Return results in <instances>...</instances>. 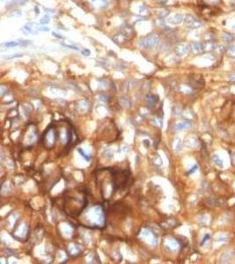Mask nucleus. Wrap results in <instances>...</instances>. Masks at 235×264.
<instances>
[{
  "instance_id": "nucleus-33",
  "label": "nucleus",
  "mask_w": 235,
  "mask_h": 264,
  "mask_svg": "<svg viewBox=\"0 0 235 264\" xmlns=\"http://www.w3.org/2000/svg\"><path fill=\"white\" fill-rule=\"evenodd\" d=\"M157 1L159 3V4H162V5H164V4H166V3H168L169 2V0H157Z\"/></svg>"
},
{
  "instance_id": "nucleus-11",
  "label": "nucleus",
  "mask_w": 235,
  "mask_h": 264,
  "mask_svg": "<svg viewBox=\"0 0 235 264\" xmlns=\"http://www.w3.org/2000/svg\"><path fill=\"white\" fill-rule=\"evenodd\" d=\"M190 125H191V123L188 121L181 122H178L175 125V130H183V129H188L190 127Z\"/></svg>"
},
{
  "instance_id": "nucleus-35",
  "label": "nucleus",
  "mask_w": 235,
  "mask_h": 264,
  "mask_svg": "<svg viewBox=\"0 0 235 264\" xmlns=\"http://www.w3.org/2000/svg\"><path fill=\"white\" fill-rule=\"evenodd\" d=\"M232 161L235 163V152H233V154H232Z\"/></svg>"
},
{
  "instance_id": "nucleus-24",
  "label": "nucleus",
  "mask_w": 235,
  "mask_h": 264,
  "mask_svg": "<svg viewBox=\"0 0 235 264\" xmlns=\"http://www.w3.org/2000/svg\"><path fill=\"white\" fill-rule=\"evenodd\" d=\"M225 50V48L223 45H216L214 50H216L218 53H222Z\"/></svg>"
},
{
  "instance_id": "nucleus-28",
  "label": "nucleus",
  "mask_w": 235,
  "mask_h": 264,
  "mask_svg": "<svg viewBox=\"0 0 235 264\" xmlns=\"http://www.w3.org/2000/svg\"><path fill=\"white\" fill-rule=\"evenodd\" d=\"M208 239H210V235H209V234H206V235H205V236L203 237V241L201 242V245H202V246L203 245V243H204V242H205V241H207V240H208Z\"/></svg>"
},
{
  "instance_id": "nucleus-26",
  "label": "nucleus",
  "mask_w": 235,
  "mask_h": 264,
  "mask_svg": "<svg viewBox=\"0 0 235 264\" xmlns=\"http://www.w3.org/2000/svg\"><path fill=\"white\" fill-rule=\"evenodd\" d=\"M145 10H146V8H145L144 6H140L138 7V9H137V12H138L139 13H143V12H145Z\"/></svg>"
},
{
  "instance_id": "nucleus-23",
  "label": "nucleus",
  "mask_w": 235,
  "mask_h": 264,
  "mask_svg": "<svg viewBox=\"0 0 235 264\" xmlns=\"http://www.w3.org/2000/svg\"><path fill=\"white\" fill-rule=\"evenodd\" d=\"M62 45L63 47H65L67 49H71V50H79V48L77 47V46H73V45H67L65 43H62Z\"/></svg>"
},
{
  "instance_id": "nucleus-22",
  "label": "nucleus",
  "mask_w": 235,
  "mask_h": 264,
  "mask_svg": "<svg viewBox=\"0 0 235 264\" xmlns=\"http://www.w3.org/2000/svg\"><path fill=\"white\" fill-rule=\"evenodd\" d=\"M23 55L22 54H14V55H10V56H6L5 58L7 59V60H10V59H13V58H19V57H22Z\"/></svg>"
},
{
  "instance_id": "nucleus-27",
  "label": "nucleus",
  "mask_w": 235,
  "mask_h": 264,
  "mask_svg": "<svg viewBox=\"0 0 235 264\" xmlns=\"http://www.w3.org/2000/svg\"><path fill=\"white\" fill-rule=\"evenodd\" d=\"M40 31H43V32H48L49 31V28H47V27H43V26H40V28H39Z\"/></svg>"
},
{
  "instance_id": "nucleus-7",
  "label": "nucleus",
  "mask_w": 235,
  "mask_h": 264,
  "mask_svg": "<svg viewBox=\"0 0 235 264\" xmlns=\"http://www.w3.org/2000/svg\"><path fill=\"white\" fill-rule=\"evenodd\" d=\"M19 46H25L23 42L20 41V42L17 41H6L1 44L2 48H15V47H19Z\"/></svg>"
},
{
  "instance_id": "nucleus-13",
  "label": "nucleus",
  "mask_w": 235,
  "mask_h": 264,
  "mask_svg": "<svg viewBox=\"0 0 235 264\" xmlns=\"http://www.w3.org/2000/svg\"><path fill=\"white\" fill-rule=\"evenodd\" d=\"M190 47H191V50H193V52L196 53V54H200L203 50V45H202V44H200L199 42H193V43L191 44Z\"/></svg>"
},
{
  "instance_id": "nucleus-19",
  "label": "nucleus",
  "mask_w": 235,
  "mask_h": 264,
  "mask_svg": "<svg viewBox=\"0 0 235 264\" xmlns=\"http://www.w3.org/2000/svg\"><path fill=\"white\" fill-rule=\"evenodd\" d=\"M50 22V17L49 15H45L44 17H42L40 19V24L41 25H47Z\"/></svg>"
},
{
  "instance_id": "nucleus-6",
  "label": "nucleus",
  "mask_w": 235,
  "mask_h": 264,
  "mask_svg": "<svg viewBox=\"0 0 235 264\" xmlns=\"http://www.w3.org/2000/svg\"><path fill=\"white\" fill-rule=\"evenodd\" d=\"M89 2L97 8L104 9L109 6V1L108 0H89Z\"/></svg>"
},
{
  "instance_id": "nucleus-5",
  "label": "nucleus",
  "mask_w": 235,
  "mask_h": 264,
  "mask_svg": "<svg viewBox=\"0 0 235 264\" xmlns=\"http://www.w3.org/2000/svg\"><path fill=\"white\" fill-rule=\"evenodd\" d=\"M40 26L36 23H33V22H29V23H27L21 30H22L25 34H38Z\"/></svg>"
},
{
  "instance_id": "nucleus-20",
  "label": "nucleus",
  "mask_w": 235,
  "mask_h": 264,
  "mask_svg": "<svg viewBox=\"0 0 235 264\" xmlns=\"http://www.w3.org/2000/svg\"><path fill=\"white\" fill-rule=\"evenodd\" d=\"M22 16V12L19 10H14L9 13V17H14V18H19Z\"/></svg>"
},
{
  "instance_id": "nucleus-1",
  "label": "nucleus",
  "mask_w": 235,
  "mask_h": 264,
  "mask_svg": "<svg viewBox=\"0 0 235 264\" xmlns=\"http://www.w3.org/2000/svg\"><path fill=\"white\" fill-rule=\"evenodd\" d=\"M160 42V38L158 34H150L140 38L137 41V46L143 50H152L158 46Z\"/></svg>"
},
{
  "instance_id": "nucleus-31",
  "label": "nucleus",
  "mask_w": 235,
  "mask_h": 264,
  "mask_svg": "<svg viewBox=\"0 0 235 264\" xmlns=\"http://www.w3.org/2000/svg\"><path fill=\"white\" fill-rule=\"evenodd\" d=\"M34 10L35 14H36V15H39V13H40V9H39V7H38L37 6H34Z\"/></svg>"
},
{
  "instance_id": "nucleus-4",
  "label": "nucleus",
  "mask_w": 235,
  "mask_h": 264,
  "mask_svg": "<svg viewBox=\"0 0 235 264\" xmlns=\"http://www.w3.org/2000/svg\"><path fill=\"white\" fill-rule=\"evenodd\" d=\"M190 50V47L186 43H180V44H177L175 48V53L177 56L179 57H181V56H186L188 51Z\"/></svg>"
},
{
  "instance_id": "nucleus-30",
  "label": "nucleus",
  "mask_w": 235,
  "mask_h": 264,
  "mask_svg": "<svg viewBox=\"0 0 235 264\" xmlns=\"http://www.w3.org/2000/svg\"><path fill=\"white\" fill-rule=\"evenodd\" d=\"M228 79L231 81H235V73L234 74H231L228 76Z\"/></svg>"
},
{
  "instance_id": "nucleus-21",
  "label": "nucleus",
  "mask_w": 235,
  "mask_h": 264,
  "mask_svg": "<svg viewBox=\"0 0 235 264\" xmlns=\"http://www.w3.org/2000/svg\"><path fill=\"white\" fill-rule=\"evenodd\" d=\"M78 152L81 154V156H82V157H83V158H84L85 160H87V161H89V160H90V159H91V158H90V157L87 155V153L84 152V151H82V149H78Z\"/></svg>"
},
{
  "instance_id": "nucleus-9",
  "label": "nucleus",
  "mask_w": 235,
  "mask_h": 264,
  "mask_svg": "<svg viewBox=\"0 0 235 264\" xmlns=\"http://www.w3.org/2000/svg\"><path fill=\"white\" fill-rule=\"evenodd\" d=\"M226 55L232 59H235V42L229 44L226 49Z\"/></svg>"
},
{
  "instance_id": "nucleus-29",
  "label": "nucleus",
  "mask_w": 235,
  "mask_h": 264,
  "mask_svg": "<svg viewBox=\"0 0 235 264\" xmlns=\"http://www.w3.org/2000/svg\"><path fill=\"white\" fill-rule=\"evenodd\" d=\"M197 166H195L193 168H191V170H189V172L188 173V174H191V173H193L194 172H196V171H197Z\"/></svg>"
},
{
  "instance_id": "nucleus-32",
  "label": "nucleus",
  "mask_w": 235,
  "mask_h": 264,
  "mask_svg": "<svg viewBox=\"0 0 235 264\" xmlns=\"http://www.w3.org/2000/svg\"><path fill=\"white\" fill-rule=\"evenodd\" d=\"M52 34L55 36V37H56V38H59V39H63V36H61V34H56V32H53L52 33Z\"/></svg>"
},
{
  "instance_id": "nucleus-12",
  "label": "nucleus",
  "mask_w": 235,
  "mask_h": 264,
  "mask_svg": "<svg viewBox=\"0 0 235 264\" xmlns=\"http://www.w3.org/2000/svg\"><path fill=\"white\" fill-rule=\"evenodd\" d=\"M159 100V97L154 94H147L145 96V101L148 105H154Z\"/></svg>"
},
{
  "instance_id": "nucleus-3",
  "label": "nucleus",
  "mask_w": 235,
  "mask_h": 264,
  "mask_svg": "<svg viewBox=\"0 0 235 264\" xmlns=\"http://www.w3.org/2000/svg\"><path fill=\"white\" fill-rule=\"evenodd\" d=\"M184 16L183 14L181 13H175V14H172L167 17L166 19V22L170 25H174V26H176V25H181V23L184 22Z\"/></svg>"
},
{
  "instance_id": "nucleus-14",
  "label": "nucleus",
  "mask_w": 235,
  "mask_h": 264,
  "mask_svg": "<svg viewBox=\"0 0 235 264\" xmlns=\"http://www.w3.org/2000/svg\"><path fill=\"white\" fill-rule=\"evenodd\" d=\"M155 13L156 15L159 17V18H161V19H164L166 17L168 16L169 14V11L167 9H165V8H160V9H158L155 11Z\"/></svg>"
},
{
  "instance_id": "nucleus-2",
  "label": "nucleus",
  "mask_w": 235,
  "mask_h": 264,
  "mask_svg": "<svg viewBox=\"0 0 235 264\" xmlns=\"http://www.w3.org/2000/svg\"><path fill=\"white\" fill-rule=\"evenodd\" d=\"M183 23L189 28L192 29H197V28H200L203 26V23L199 20L197 18H196L195 16L191 15V14H185L184 16V22Z\"/></svg>"
},
{
  "instance_id": "nucleus-15",
  "label": "nucleus",
  "mask_w": 235,
  "mask_h": 264,
  "mask_svg": "<svg viewBox=\"0 0 235 264\" xmlns=\"http://www.w3.org/2000/svg\"><path fill=\"white\" fill-rule=\"evenodd\" d=\"M203 50L205 51H211V50H215V45L213 44L212 41H205L203 44Z\"/></svg>"
},
{
  "instance_id": "nucleus-34",
  "label": "nucleus",
  "mask_w": 235,
  "mask_h": 264,
  "mask_svg": "<svg viewBox=\"0 0 235 264\" xmlns=\"http://www.w3.org/2000/svg\"><path fill=\"white\" fill-rule=\"evenodd\" d=\"M207 1H209V2H210V3H217V2H218V0H207Z\"/></svg>"
},
{
  "instance_id": "nucleus-36",
  "label": "nucleus",
  "mask_w": 235,
  "mask_h": 264,
  "mask_svg": "<svg viewBox=\"0 0 235 264\" xmlns=\"http://www.w3.org/2000/svg\"><path fill=\"white\" fill-rule=\"evenodd\" d=\"M232 29L233 31H235V24H233V25L232 26Z\"/></svg>"
},
{
  "instance_id": "nucleus-16",
  "label": "nucleus",
  "mask_w": 235,
  "mask_h": 264,
  "mask_svg": "<svg viewBox=\"0 0 235 264\" xmlns=\"http://www.w3.org/2000/svg\"><path fill=\"white\" fill-rule=\"evenodd\" d=\"M113 40H114L116 43H122V42L126 41L127 36H125L123 34L120 33V34H115V35L113 37Z\"/></svg>"
},
{
  "instance_id": "nucleus-25",
  "label": "nucleus",
  "mask_w": 235,
  "mask_h": 264,
  "mask_svg": "<svg viewBox=\"0 0 235 264\" xmlns=\"http://www.w3.org/2000/svg\"><path fill=\"white\" fill-rule=\"evenodd\" d=\"M81 53H82V55L85 56H89L91 55V51H90L88 49H83V50H81Z\"/></svg>"
},
{
  "instance_id": "nucleus-17",
  "label": "nucleus",
  "mask_w": 235,
  "mask_h": 264,
  "mask_svg": "<svg viewBox=\"0 0 235 264\" xmlns=\"http://www.w3.org/2000/svg\"><path fill=\"white\" fill-rule=\"evenodd\" d=\"M221 39H222L224 41H225V42H232V41H234L233 35L231 34H228V33H224V34H222Z\"/></svg>"
},
{
  "instance_id": "nucleus-10",
  "label": "nucleus",
  "mask_w": 235,
  "mask_h": 264,
  "mask_svg": "<svg viewBox=\"0 0 235 264\" xmlns=\"http://www.w3.org/2000/svg\"><path fill=\"white\" fill-rule=\"evenodd\" d=\"M121 33L123 34L125 36H131V35L133 34L134 30H133V28H132L131 26H129V25H124V26H122V27L121 28Z\"/></svg>"
},
{
  "instance_id": "nucleus-18",
  "label": "nucleus",
  "mask_w": 235,
  "mask_h": 264,
  "mask_svg": "<svg viewBox=\"0 0 235 264\" xmlns=\"http://www.w3.org/2000/svg\"><path fill=\"white\" fill-rule=\"evenodd\" d=\"M212 160H213V162H214L219 167H223V162H222V160L218 156V155H214L212 157Z\"/></svg>"
},
{
  "instance_id": "nucleus-8",
  "label": "nucleus",
  "mask_w": 235,
  "mask_h": 264,
  "mask_svg": "<svg viewBox=\"0 0 235 264\" xmlns=\"http://www.w3.org/2000/svg\"><path fill=\"white\" fill-rule=\"evenodd\" d=\"M155 24H156V26H157L159 28H160V29L163 30V31H170V30H171L170 28L167 27V25H166V22L164 21V19H161V18H159V19H157L155 20Z\"/></svg>"
}]
</instances>
